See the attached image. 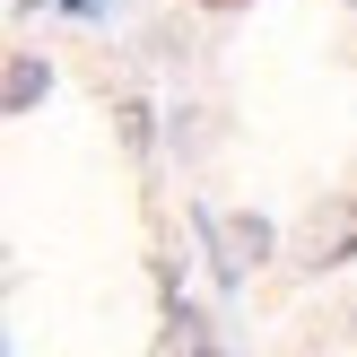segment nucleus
Wrapping results in <instances>:
<instances>
[{"label": "nucleus", "instance_id": "423d86ee", "mask_svg": "<svg viewBox=\"0 0 357 357\" xmlns=\"http://www.w3.org/2000/svg\"><path fill=\"white\" fill-rule=\"evenodd\" d=\"M192 357H218V349H192Z\"/></svg>", "mask_w": 357, "mask_h": 357}, {"label": "nucleus", "instance_id": "39448f33", "mask_svg": "<svg viewBox=\"0 0 357 357\" xmlns=\"http://www.w3.org/2000/svg\"><path fill=\"white\" fill-rule=\"evenodd\" d=\"M201 9H209V17H227V9H253V0H201Z\"/></svg>", "mask_w": 357, "mask_h": 357}, {"label": "nucleus", "instance_id": "f257e3e1", "mask_svg": "<svg viewBox=\"0 0 357 357\" xmlns=\"http://www.w3.org/2000/svg\"><path fill=\"white\" fill-rule=\"evenodd\" d=\"M209 253H218V271H227V279L261 271V261H271V218H253V209H236V218H209Z\"/></svg>", "mask_w": 357, "mask_h": 357}, {"label": "nucleus", "instance_id": "f03ea898", "mask_svg": "<svg viewBox=\"0 0 357 357\" xmlns=\"http://www.w3.org/2000/svg\"><path fill=\"white\" fill-rule=\"evenodd\" d=\"M296 261H305V271H340V261H357V209H314L305 236H296Z\"/></svg>", "mask_w": 357, "mask_h": 357}, {"label": "nucleus", "instance_id": "0eeeda50", "mask_svg": "<svg viewBox=\"0 0 357 357\" xmlns=\"http://www.w3.org/2000/svg\"><path fill=\"white\" fill-rule=\"evenodd\" d=\"M349 9H357V0H349Z\"/></svg>", "mask_w": 357, "mask_h": 357}, {"label": "nucleus", "instance_id": "20e7f679", "mask_svg": "<svg viewBox=\"0 0 357 357\" xmlns=\"http://www.w3.org/2000/svg\"><path fill=\"white\" fill-rule=\"evenodd\" d=\"M114 131H122V149H149V105H114Z\"/></svg>", "mask_w": 357, "mask_h": 357}, {"label": "nucleus", "instance_id": "7ed1b4c3", "mask_svg": "<svg viewBox=\"0 0 357 357\" xmlns=\"http://www.w3.org/2000/svg\"><path fill=\"white\" fill-rule=\"evenodd\" d=\"M44 87H52V70H44V61H26V52H17V61H9V87H0V96H9V114H26V105L44 96Z\"/></svg>", "mask_w": 357, "mask_h": 357}]
</instances>
